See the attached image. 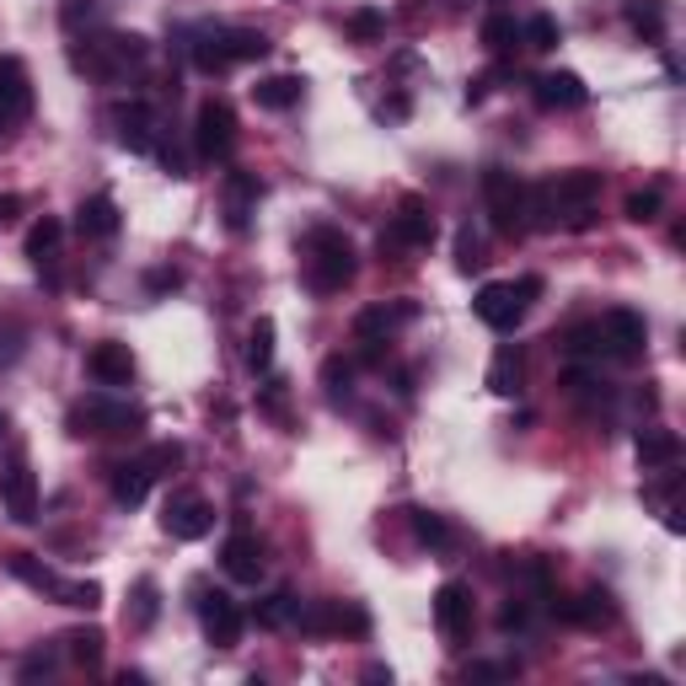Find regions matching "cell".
Listing matches in <instances>:
<instances>
[{"label": "cell", "mask_w": 686, "mask_h": 686, "mask_svg": "<svg viewBox=\"0 0 686 686\" xmlns=\"http://www.w3.org/2000/svg\"><path fill=\"white\" fill-rule=\"evenodd\" d=\"M424 247H435V215L419 198H402L392 231L381 237V252H424Z\"/></svg>", "instance_id": "obj_15"}, {"label": "cell", "mask_w": 686, "mask_h": 686, "mask_svg": "<svg viewBox=\"0 0 686 686\" xmlns=\"http://www.w3.org/2000/svg\"><path fill=\"white\" fill-rule=\"evenodd\" d=\"M633 450H638V467H643V472H660V467H676V461H682V435L649 424V430H638Z\"/></svg>", "instance_id": "obj_24"}, {"label": "cell", "mask_w": 686, "mask_h": 686, "mask_svg": "<svg viewBox=\"0 0 686 686\" xmlns=\"http://www.w3.org/2000/svg\"><path fill=\"white\" fill-rule=\"evenodd\" d=\"M541 295V279H521V285H483L478 300H472V311H478V322H489L493 333H515L521 328V317H526V306Z\"/></svg>", "instance_id": "obj_7"}, {"label": "cell", "mask_w": 686, "mask_h": 686, "mask_svg": "<svg viewBox=\"0 0 686 686\" xmlns=\"http://www.w3.org/2000/svg\"><path fill=\"white\" fill-rule=\"evenodd\" d=\"M478 188H483V209H489L493 231L499 237H521L526 231V183L510 167H489Z\"/></svg>", "instance_id": "obj_5"}, {"label": "cell", "mask_w": 686, "mask_h": 686, "mask_svg": "<svg viewBox=\"0 0 686 686\" xmlns=\"http://www.w3.org/2000/svg\"><path fill=\"white\" fill-rule=\"evenodd\" d=\"M209 526H215V510H209L204 493H172V499L161 504V531H167L172 541L209 537Z\"/></svg>", "instance_id": "obj_13"}, {"label": "cell", "mask_w": 686, "mask_h": 686, "mask_svg": "<svg viewBox=\"0 0 686 686\" xmlns=\"http://www.w3.org/2000/svg\"><path fill=\"white\" fill-rule=\"evenodd\" d=\"M419 317V306L413 300H392V306H365L359 317H354V339L359 343H392V333L402 322H413Z\"/></svg>", "instance_id": "obj_21"}, {"label": "cell", "mask_w": 686, "mask_h": 686, "mask_svg": "<svg viewBox=\"0 0 686 686\" xmlns=\"http://www.w3.org/2000/svg\"><path fill=\"white\" fill-rule=\"evenodd\" d=\"M381 33H387V16H381L376 5H359V11L348 16V38H354V44H376Z\"/></svg>", "instance_id": "obj_42"}, {"label": "cell", "mask_w": 686, "mask_h": 686, "mask_svg": "<svg viewBox=\"0 0 686 686\" xmlns=\"http://www.w3.org/2000/svg\"><path fill=\"white\" fill-rule=\"evenodd\" d=\"M194 156L198 161H231L237 156V107L226 98H204L194 113Z\"/></svg>", "instance_id": "obj_6"}, {"label": "cell", "mask_w": 686, "mask_h": 686, "mask_svg": "<svg viewBox=\"0 0 686 686\" xmlns=\"http://www.w3.org/2000/svg\"><path fill=\"white\" fill-rule=\"evenodd\" d=\"M247 370H252V376H268V370H274V322H268V317H258L252 333H247Z\"/></svg>", "instance_id": "obj_32"}, {"label": "cell", "mask_w": 686, "mask_h": 686, "mask_svg": "<svg viewBox=\"0 0 686 686\" xmlns=\"http://www.w3.org/2000/svg\"><path fill=\"white\" fill-rule=\"evenodd\" d=\"M178 461H183V445H178V441H161V445H150V450H146V467L156 472V478H161V472H172Z\"/></svg>", "instance_id": "obj_44"}, {"label": "cell", "mask_w": 686, "mask_h": 686, "mask_svg": "<svg viewBox=\"0 0 686 686\" xmlns=\"http://www.w3.org/2000/svg\"><path fill=\"white\" fill-rule=\"evenodd\" d=\"M521 44H526V49H537V54H552L558 44H563V27L541 11V16H531V22L521 27Z\"/></svg>", "instance_id": "obj_37"}, {"label": "cell", "mask_w": 686, "mask_h": 686, "mask_svg": "<svg viewBox=\"0 0 686 686\" xmlns=\"http://www.w3.org/2000/svg\"><path fill=\"white\" fill-rule=\"evenodd\" d=\"M146 54L150 44L140 33H102L87 49H76V70H87L98 81H124L135 65H146Z\"/></svg>", "instance_id": "obj_4"}, {"label": "cell", "mask_w": 686, "mask_h": 686, "mask_svg": "<svg viewBox=\"0 0 686 686\" xmlns=\"http://www.w3.org/2000/svg\"><path fill=\"white\" fill-rule=\"evenodd\" d=\"M660 209H665V194H660V188H638V194H628V204H622V215H628L633 226L660 220Z\"/></svg>", "instance_id": "obj_41"}, {"label": "cell", "mask_w": 686, "mask_h": 686, "mask_svg": "<svg viewBox=\"0 0 686 686\" xmlns=\"http://www.w3.org/2000/svg\"><path fill=\"white\" fill-rule=\"evenodd\" d=\"M450 5H467V0H450Z\"/></svg>", "instance_id": "obj_54"}, {"label": "cell", "mask_w": 686, "mask_h": 686, "mask_svg": "<svg viewBox=\"0 0 686 686\" xmlns=\"http://www.w3.org/2000/svg\"><path fill=\"white\" fill-rule=\"evenodd\" d=\"M178 285H183L178 268H156V274H150V290H178Z\"/></svg>", "instance_id": "obj_50"}, {"label": "cell", "mask_w": 686, "mask_h": 686, "mask_svg": "<svg viewBox=\"0 0 686 686\" xmlns=\"http://www.w3.org/2000/svg\"><path fill=\"white\" fill-rule=\"evenodd\" d=\"M27 113H33V76L16 54H0V135L27 124Z\"/></svg>", "instance_id": "obj_10"}, {"label": "cell", "mask_w": 686, "mask_h": 686, "mask_svg": "<svg viewBox=\"0 0 686 686\" xmlns=\"http://www.w3.org/2000/svg\"><path fill=\"white\" fill-rule=\"evenodd\" d=\"M531 98H537L541 113H574V107H585L590 102V87L574 76V70H547V76H537Z\"/></svg>", "instance_id": "obj_18"}, {"label": "cell", "mask_w": 686, "mask_h": 686, "mask_svg": "<svg viewBox=\"0 0 686 686\" xmlns=\"http://www.w3.org/2000/svg\"><path fill=\"white\" fill-rule=\"evenodd\" d=\"M0 445H11V413L0 408Z\"/></svg>", "instance_id": "obj_53"}, {"label": "cell", "mask_w": 686, "mask_h": 686, "mask_svg": "<svg viewBox=\"0 0 686 686\" xmlns=\"http://www.w3.org/2000/svg\"><path fill=\"white\" fill-rule=\"evenodd\" d=\"M22 209H27V204H22V194H0V226H11Z\"/></svg>", "instance_id": "obj_49"}, {"label": "cell", "mask_w": 686, "mask_h": 686, "mask_svg": "<svg viewBox=\"0 0 686 686\" xmlns=\"http://www.w3.org/2000/svg\"><path fill=\"white\" fill-rule=\"evenodd\" d=\"M0 504H5V515H11L16 526H33V521H38V478H33V467H27L22 450H16V456L5 461V472H0Z\"/></svg>", "instance_id": "obj_11"}, {"label": "cell", "mask_w": 686, "mask_h": 686, "mask_svg": "<svg viewBox=\"0 0 686 686\" xmlns=\"http://www.w3.org/2000/svg\"><path fill=\"white\" fill-rule=\"evenodd\" d=\"M510 676H515V665H493V660L467 665V682H510Z\"/></svg>", "instance_id": "obj_47"}, {"label": "cell", "mask_w": 686, "mask_h": 686, "mask_svg": "<svg viewBox=\"0 0 686 686\" xmlns=\"http://www.w3.org/2000/svg\"><path fill=\"white\" fill-rule=\"evenodd\" d=\"M354 274H359L354 242L343 237L339 226H311V231H306V285H311V295L348 290Z\"/></svg>", "instance_id": "obj_2"}, {"label": "cell", "mask_w": 686, "mask_h": 686, "mask_svg": "<svg viewBox=\"0 0 686 686\" xmlns=\"http://www.w3.org/2000/svg\"><path fill=\"white\" fill-rule=\"evenodd\" d=\"M87 370H92L98 387H135V354H129V343H118V339L92 343Z\"/></svg>", "instance_id": "obj_19"}, {"label": "cell", "mask_w": 686, "mask_h": 686, "mask_svg": "<svg viewBox=\"0 0 686 686\" xmlns=\"http://www.w3.org/2000/svg\"><path fill=\"white\" fill-rule=\"evenodd\" d=\"M54 595H59V606H76V611H98V606H102V585H98V580H65Z\"/></svg>", "instance_id": "obj_39"}, {"label": "cell", "mask_w": 686, "mask_h": 686, "mask_svg": "<svg viewBox=\"0 0 686 686\" xmlns=\"http://www.w3.org/2000/svg\"><path fill=\"white\" fill-rule=\"evenodd\" d=\"M295 617H300L295 590H274V595H263V601L252 606V622H258V628H268V633H285V628H295Z\"/></svg>", "instance_id": "obj_28"}, {"label": "cell", "mask_w": 686, "mask_h": 686, "mask_svg": "<svg viewBox=\"0 0 686 686\" xmlns=\"http://www.w3.org/2000/svg\"><path fill=\"white\" fill-rule=\"evenodd\" d=\"M558 348H563L569 359H601V333H595V322H580V328H569Z\"/></svg>", "instance_id": "obj_40"}, {"label": "cell", "mask_w": 686, "mask_h": 686, "mask_svg": "<svg viewBox=\"0 0 686 686\" xmlns=\"http://www.w3.org/2000/svg\"><path fill=\"white\" fill-rule=\"evenodd\" d=\"M483 263H489V258H483L478 231H472V226H461V231H456V268H461V274H478Z\"/></svg>", "instance_id": "obj_43"}, {"label": "cell", "mask_w": 686, "mask_h": 686, "mask_svg": "<svg viewBox=\"0 0 686 686\" xmlns=\"http://www.w3.org/2000/svg\"><path fill=\"white\" fill-rule=\"evenodd\" d=\"M49 671H54V654H49V649H33V654L22 660V671H16V676H22V682H38V676H49Z\"/></svg>", "instance_id": "obj_46"}, {"label": "cell", "mask_w": 686, "mask_h": 686, "mask_svg": "<svg viewBox=\"0 0 686 686\" xmlns=\"http://www.w3.org/2000/svg\"><path fill=\"white\" fill-rule=\"evenodd\" d=\"M413 537L424 541L430 552H450L456 547V526L445 515H435V510H413Z\"/></svg>", "instance_id": "obj_30"}, {"label": "cell", "mask_w": 686, "mask_h": 686, "mask_svg": "<svg viewBox=\"0 0 686 686\" xmlns=\"http://www.w3.org/2000/svg\"><path fill=\"white\" fill-rule=\"evenodd\" d=\"M146 424V413L140 408H129V402H113V397H87L81 408H70V435H135Z\"/></svg>", "instance_id": "obj_8"}, {"label": "cell", "mask_w": 686, "mask_h": 686, "mask_svg": "<svg viewBox=\"0 0 686 686\" xmlns=\"http://www.w3.org/2000/svg\"><path fill=\"white\" fill-rule=\"evenodd\" d=\"M526 622H531V606H526V601H510V606L499 611V628H504V633H521Z\"/></svg>", "instance_id": "obj_48"}, {"label": "cell", "mask_w": 686, "mask_h": 686, "mask_svg": "<svg viewBox=\"0 0 686 686\" xmlns=\"http://www.w3.org/2000/svg\"><path fill=\"white\" fill-rule=\"evenodd\" d=\"M102 643H107V638H102L98 628H76V633H65V654H70L81 671H98V665H102Z\"/></svg>", "instance_id": "obj_34"}, {"label": "cell", "mask_w": 686, "mask_h": 686, "mask_svg": "<svg viewBox=\"0 0 686 686\" xmlns=\"http://www.w3.org/2000/svg\"><path fill=\"white\" fill-rule=\"evenodd\" d=\"M489 87H493L489 76H478V81H467V102H483V98H489Z\"/></svg>", "instance_id": "obj_51"}, {"label": "cell", "mask_w": 686, "mask_h": 686, "mask_svg": "<svg viewBox=\"0 0 686 686\" xmlns=\"http://www.w3.org/2000/svg\"><path fill=\"white\" fill-rule=\"evenodd\" d=\"M220 569L237 580V585H258L263 580V541L252 531H231L220 541Z\"/></svg>", "instance_id": "obj_20"}, {"label": "cell", "mask_w": 686, "mask_h": 686, "mask_svg": "<svg viewBox=\"0 0 686 686\" xmlns=\"http://www.w3.org/2000/svg\"><path fill=\"white\" fill-rule=\"evenodd\" d=\"M521 44V22L515 16H504V11H493L489 22H483V49L489 54H510Z\"/></svg>", "instance_id": "obj_36"}, {"label": "cell", "mask_w": 686, "mask_h": 686, "mask_svg": "<svg viewBox=\"0 0 686 686\" xmlns=\"http://www.w3.org/2000/svg\"><path fill=\"white\" fill-rule=\"evenodd\" d=\"M322 387H328L333 402H348V397H354V359L328 354V359H322Z\"/></svg>", "instance_id": "obj_35"}, {"label": "cell", "mask_w": 686, "mask_h": 686, "mask_svg": "<svg viewBox=\"0 0 686 686\" xmlns=\"http://www.w3.org/2000/svg\"><path fill=\"white\" fill-rule=\"evenodd\" d=\"M156 617H161V590H156V580H140V585H135V606H129V628L146 633Z\"/></svg>", "instance_id": "obj_38"}, {"label": "cell", "mask_w": 686, "mask_h": 686, "mask_svg": "<svg viewBox=\"0 0 686 686\" xmlns=\"http://www.w3.org/2000/svg\"><path fill=\"white\" fill-rule=\"evenodd\" d=\"M595 333H601V354L606 359H638L643 354V343H649V328H643V317L628 311V306H617V311H606L601 322H595Z\"/></svg>", "instance_id": "obj_12"}, {"label": "cell", "mask_w": 686, "mask_h": 686, "mask_svg": "<svg viewBox=\"0 0 686 686\" xmlns=\"http://www.w3.org/2000/svg\"><path fill=\"white\" fill-rule=\"evenodd\" d=\"M381 118H408V98H392V102H381Z\"/></svg>", "instance_id": "obj_52"}, {"label": "cell", "mask_w": 686, "mask_h": 686, "mask_svg": "<svg viewBox=\"0 0 686 686\" xmlns=\"http://www.w3.org/2000/svg\"><path fill=\"white\" fill-rule=\"evenodd\" d=\"M552 611L569 622V628H606V622H617V601H611V590H580L574 601H558L552 595Z\"/></svg>", "instance_id": "obj_17"}, {"label": "cell", "mask_w": 686, "mask_h": 686, "mask_svg": "<svg viewBox=\"0 0 686 686\" xmlns=\"http://www.w3.org/2000/svg\"><path fill=\"white\" fill-rule=\"evenodd\" d=\"M198 622H204V638L215 643V649H237L242 643V606L226 595V590H204L198 585Z\"/></svg>", "instance_id": "obj_9"}, {"label": "cell", "mask_w": 686, "mask_h": 686, "mask_svg": "<svg viewBox=\"0 0 686 686\" xmlns=\"http://www.w3.org/2000/svg\"><path fill=\"white\" fill-rule=\"evenodd\" d=\"M274 49L258 27H204L194 38V65L204 76H226L231 65H247V59H263Z\"/></svg>", "instance_id": "obj_3"}, {"label": "cell", "mask_w": 686, "mask_h": 686, "mask_svg": "<svg viewBox=\"0 0 686 686\" xmlns=\"http://www.w3.org/2000/svg\"><path fill=\"white\" fill-rule=\"evenodd\" d=\"M92 11H98L92 0H65V5H59V27H65V33H81V27L92 22Z\"/></svg>", "instance_id": "obj_45"}, {"label": "cell", "mask_w": 686, "mask_h": 686, "mask_svg": "<svg viewBox=\"0 0 686 686\" xmlns=\"http://www.w3.org/2000/svg\"><path fill=\"white\" fill-rule=\"evenodd\" d=\"M59 242H65V226H59L54 215H44V220L27 231V258L44 268V263H54V258H59Z\"/></svg>", "instance_id": "obj_33"}, {"label": "cell", "mask_w": 686, "mask_h": 686, "mask_svg": "<svg viewBox=\"0 0 686 686\" xmlns=\"http://www.w3.org/2000/svg\"><path fill=\"white\" fill-rule=\"evenodd\" d=\"M118 226H124V215H118V204H113L107 194L81 198V209H76V231H81L87 242H113Z\"/></svg>", "instance_id": "obj_23"}, {"label": "cell", "mask_w": 686, "mask_h": 686, "mask_svg": "<svg viewBox=\"0 0 686 686\" xmlns=\"http://www.w3.org/2000/svg\"><path fill=\"white\" fill-rule=\"evenodd\" d=\"M489 392L493 397L526 392V354H521V343H499V354H493V365H489Z\"/></svg>", "instance_id": "obj_25"}, {"label": "cell", "mask_w": 686, "mask_h": 686, "mask_svg": "<svg viewBox=\"0 0 686 686\" xmlns=\"http://www.w3.org/2000/svg\"><path fill=\"white\" fill-rule=\"evenodd\" d=\"M150 483H156V472L146 467V456H140V461H124V467H113V504H124V510L146 504Z\"/></svg>", "instance_id": "obj_26"}, {"label": "cell", "mask_w": 686, "mask_h": 686, "mask_svg": "<svg viewBox=\"0 0 686 686\" xmlns=\"http://www.w3.org/2000/svg\"><path fill=\"white\" fill-rule=\"evenodd\" d=\"M258 198H263V178L258 172H226V183H220V204H226V226L231 231H247L252 226V215H258Z\"/></svg>", "instance_id": "obj_16"}, {"label": "cell", "mask_w": 686, "mask_h": 686, "mask_svg": "<svg viewBox=\"0 0 686 686\" xmlns=\"http://www.w3.org/2000/svg\"><path fill=\"white\" fill-rule=\"evenodd\" d=\"M5 569H11V574H16V580H22V585L44 590V595H54V590L65 585V580H59V574H54L49 563H38V558H33V552H11V558H5Z\"/></svg>", "instance_id": "obj_31"}, {"label": "cell", "mask_w": 686, "mask_h": 686, "mask_svg": "<svg viewBox=\"0 0 686 686\" xmlns=\"http://www.w3.org/2000/svg\"><path fill=\"white\" fill-rule=\"evenodd\" d=\"M113 124H118V146L135 150V156H156L161 146V113L150 107V102H118L113 107Z\"/></svg>", "instance_id": "obj_14"}, {"label": "cell", "mask_w": 686, "mask_h": 686, "mask_svg": "<svg viewBox=\"0 0 686 686\" xmlns=\"http://www.w3.org/2000/svg\"><path fill=\"white\" fill-rule=\"evenodd\" d=\"M595 204H601V172L595 167H569V172L547 178L537 188H526V226H537V231H552V226L590 231L595 215H601Z\"/></svg>", "instance_id": "obj_1"}, {"label": "cell", "mask_w": 686, "mask_h": 686, "mask_svg": "<svg viewBox=\"0 0 686 686\" xmlns=\"http://www.w3.org/2000/svg\"><path fill=\"white\" fill-rule=\"evenodd\" d=\"M435 628L445 638H467L472 633V590L461 585V580H445L435 590Z\"/></svg>", "instance_id": "obj_22"}, {"label": "cell", "mask_w": 686, "mask_h": 686, "mask_svg": "<svg viewBox=\"0 0 686 686\" xmlns=\"http://www.w3.org/2000/svg\"><path fill=\"white\" fill-rule=\"evenodd\" d=\"M665 0H628V27H633L643 44H660L665 38Z\"/></svg>", "instance_id": "obj_29"}, {"label": "cell", "mask_w": 686, "mask_h": 686, "mask_svg": "<svg viewBox=\"0 0 686 686\" xmlns=\"http://www.w3.org/2000/svg\"><path fill=\"white\" fill-rule=\"evenodd\" d=\"M300 98H306V76H268V81L252 87V102L268 107V113H290Z\"/></svg>", "instance_id": "obj_27"}]
</instances>
